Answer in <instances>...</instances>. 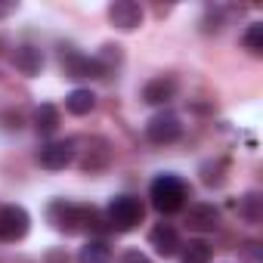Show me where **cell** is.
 Instances as JSON below:
<instances>
[{
	"label": "cell",
	"mask_w": 263,
	"mask_h": 263,
	"mask_svg": "<svg viewBox=\"0 0 263 263\" xmlns=\"http://www.w3.org/2000/svg\"><path fill=\"white\" fill-rule=\"evenodd\" d=\"M13 65H16L22 74H28V78L41 74V68H44V53H41V47H31V44L16 47V53H13Z\"/></svg>",
	"instance_id": "30bf717a"
},
{
	"label": "cell",
	"mask_w": 263,
	"mask_h": 263,
	"mask_svg": "<svg viewBox=\"0 0 263 263\" xmlns=\"http://www.w3.org/2000/svg\"><path fill=\"white\" fill-rule=\"evenodd\" d=\"M31 229V217L22 204L0 208V241H22Z\"/></svg>",
	"instance_id": "277c9868"
},
{
	"label": "cell",
	"mask_w": 263,
	"mask_h": 263,
	"mask_svg": "<svg viewBox=\"0 0 263 263\" xmlns=\"http://www.w3.org/2000/svg\"><path fill=\"white\" fill-rule=\"evenodd\" d=\"M78 263H111V248H108L105 241L93 238V241H87V245L81 248Z\"/></svg>",
	"instance_id": "9a60e30c"
},
{
	"label": "cell",
	"mask_w": 263,
	"mask_h": 263,
	"mask_svg": "<svg viewBox=\"0 0 263 263\" xmlns=\"http://www.w3.org/2000/svg\"><path fill=\"white\" fill-rule=\"evenodd\" d=\"M149 241H152V248H155L161 257H174V254L183 248V241H180V235H177V229H174L171 223H158V226L149 232Z\"/></svg>",
	"instance_id": "9c48e42d"
},
{
	"label": "cell",
	"mask_w": 263,
	"mask_h": 263,
	"mask_svg": "<svg viewBox=\"0 0 263 263\" xmlns=\"http://www.w3.org/2000/svg\"><path fill=\"white\" fill-rule=\"evenodd\" d=\"M121 263H152L143 251H127L124 257H121Z\"/></svg>",
	"instance_id": "d6986e66"
},
{
	"label": "cell",
	"mask_w": 263,
	"mask_h": 263,
	"mask_svg": "<svg viewBox=\"0 0 263 263\" xmlns=\"http://www.w3.org/2000/svg\"><path fill=\"white\" fill-rule=\"evenodd\" d=\"M241 217L248 220V223H260V217H263V198L257 195V192H248L245 198H241Z\"/></svg>",
	"instance_id": "ac0fdd59"
},
{
	"label": "cell",
	"mask_w": 263,
	"mask_h": 263,
	"mask_svg": "<svg viewBox=\"0 0 263 263\" xmlns=\"http://www.w3.org/2000/svg\"><path fill=\"white\" fill-rule=\"evenodd\" d=\"M65 108H68L71 115L84 118V115H90V111L96 108V96H93L90 90H71V93L65 96Z\"/></svg>",
	"instance_id": "5bb4252c"
},
{
	"label": "cell",
	"mask_w": 263,
	"mask_h": 263,
	"mask_svg": "<svg viewBox=\"0 0 263 263\" xmlns=\"http://www.w3.org/2000/svg\"><path fill=\"white\" fill-rule=\"evenodd\" d=\"M47 220L53 223L56 232H81V229H90L93 220H96V211L93 208H84V204H71V201H53L47 208Z\"/></svg>",
	"instance_id": "7a4b0ae2"
},
{
	"label": "cell",
	"mask_w": 263,
	"mask_h": 263,
	"mask_svg": "<svg viewBox=\"0 0 263 263\" xmlns=\"http://www.w3.org/2000/svg\"><path fill=\"white\" fill-rule=\"evenodd\" d=\"M186 223H189V229H195V232H214V229L220 226V211H217L214 204H192Z\"/></svg>",
	"instance_id": "8fae6325"
},
{
	"label": "cell",
	"mask_w": 263,
	"mask_h": 263,
	"mask_svg": "<svg viewBox=\"0 0 263 263\" xmlns=\"http://www.w3.org/2000/svg\"><path fill=\"white\" fill-rule=\"evenodd\" d=\"M19 10V4L16 0H7V4H0V19H7V16H13Z\"/></svg>",
	"instance_id": "ffe728a7"
},
{
	"label": "cell",
	"mask_w": 263,
	"mask_h": 263,
	"mask_svg": "<svg viewBox=\"0 0 263 263\" xmlns=\"http://www.w3.org/2000/svg\"><path fill=\"white\" fill-rule=\"evenodd\" d=\"M74 158V143L71 140H56V143H47L41 146L37 152V164L44 171H65Z\"/></svg>",
	"instance_id": "52a82bcc"
},
{
	"label": "cell",
	"mask_w": 263,
	"mask_h": 263,
	"mask_svg": "<svg viewBox=\"0 0 263 263\" xmlns=\"http://www.w3.org/2000/svg\"><path fill=\"white\" fill-rule=\"evenodd\" d=\"M241 44H245V50H248V53L260 56V53H263V22H251V25H248V31L241 34Z\"/></svg>",
	"instance_id": "e0dca14e"
},
{
	"label": "cell",
	"mask_w": 263,
	"mask_h": 263,
	"mask_svg": "<svg viewBox=\"0 0 263 263\" xmlns=\"http://www.w3.org/2000/svg\"><path fill=\"white\" fill-rule=\"evenodd\" d=\"M180 134H183V124H180V115H174V111H158V115H152L149 124H146V137H149L152 143H158V146L177 143Z\"/></svg>",
	"instance_id": "5b68a950"
},
{
	"label": "cell",
	"mask_w": 263,
	"mask_h": 263,
	"mask_svg": "<svg viewBox=\"0 0 263 263\" xmlns=\"http://www.w3.org/2000/svg\"><path fill=\"white\" fill-rule=\"evenodd\" d=\"M214 248L201 238H192L189 245H183V263H211Z\"/></svg>",
	"instance_id": "2e32d148"
},
{
	"label": "cell",
	"mask_w": 263,
	"mask_h": 263,
	"mask_svg": "<svg viewBox=\"0 0 263 263\" xmlns=\"http://www.w3.org/2000/svg\"><path fill=\"white\" fill-rule=\"evenodd\" d=\"M174 93H177L174 78H152V81L143 87V102H149V105H164L167 99H174Z\"/></svg>",
	"instance_id": "7c38bea8"
},
{
	"label": "cell",
	"mask_w": 263,
	"mask_h": 263,
	"mask_svg": "<svg viewBox=\"0 0 263 263\" xmlns=\"http://www.w3.org/2000/svg\"><path fill=\"white\" fill-rule=\"evenodd\" d=\"M108 19L121 31H134V28L143 25V7L134 4V0H115V4L108 7Z\"/></svg>",
	"instance_id": "ba28073f"
},
{
	"label": "cell",
	"mask_w": 263,
	"mask_h": 263,
	"mask_svg": "<svg viewBox=\"0 0 263 263\" xmlns=\"http://www.w3.org/2000/svg\"><path fill=\"white\" fill-rule=\"evenodd\" d=\"M56 127H59V108L50 105V102L37 105V111H34V130L37 134L50 137V134H56Z\"/></svg>",
	"instance_id": "4fadbf2b"
},
{
	"label": "cell",
	"mask_w": 263,
	"mask_h": 263,
	"mask_svg": "<svg viewBox=\"0 0 263 263\" xmlns=\"http://www.w3.org/2000/svg\"><path fill=\"white\" fill-rule=\"evenodd\" d=\"M105 217H108V226L115 232H130V229L143 220V201L134 198V195H115L108 201Z\"/></svg>",
	"instance_id": "3957f363"
},
{
	"label": "cell",
	"mask_w": 263,
	"mask_h": 263,
	"mask_svg": "<svg viewBox=\"0 0 263 263\" xmlns=\"http://www.w3.org/2000/svg\"><path fill=\"white\" fill-rule=\"evenodd\" d=\"M62 65H65V74L68 78H105V62L102 59H93V56H84V53H74V50H62Z\"/></svg>",
	"instance_id": "8992f818"
},
{
	"label": "cell",
	"mask_w": 263,
	"mask_h": 263,
	"mask_svg": "<svg viewBox=\"0 0 263 263\" xmlns=\"http://www.w3.org/2000/svg\"><path fill=\"white\" fill-rule=\"evenodd\" d=\"M186 195H189V186H186V180H180L177 174H161V177H155L152 186H149L152 208L161 211V214H177V211L186 204Z\"/></svg>",
	"instance_id": "6da1fadb"
}]
</instances>
